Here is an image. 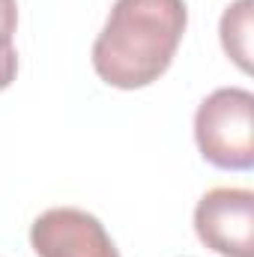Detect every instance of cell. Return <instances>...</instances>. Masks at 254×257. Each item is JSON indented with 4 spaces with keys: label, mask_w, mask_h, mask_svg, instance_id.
<instances>
[{
    "label": "cell",
    "mask_w": 254,
    "mask_h": 257,
    "mask_svg": "<svg viewBox=\"0 0 254 257\" xmlns=\"http://www.w3.org/2000/svg\"><path fill=\"white\" fill-rule=\"evenodd\" d=\"M186 27V0H114L93 42V69L108 87L144 90L171 69Z\"/></svg>",
    "instance_id": "1"
},
{
    "label": "cell",
    "mask_w": 254,
    "mask_h": 257,
    "mask_svg": "<svg viewBox=\"0 0 254 257\" xmlns=\"http://www.w3.org/2000/svg\"><path fill=\"white\" fill-rule=\"evenodd\" d=\"M194 144L203 162L218 171L254 168V93L218 87L194 111Z\"/></svg>",
    "instance_id": "2"
},
{
    "label": "cell",
    "mask_w": 254,
    "mask_h": 257,
    "mask_svg": "<svg viewBox=\"0 0 254 257\" xmlns=\"http://www.w3.org/2000/svg\"><path fill=\"white\" fill-rule=\"evenodd\" d=\"M194 233L221 257H254V192L209 189L194 206Z\"/></svg>",
    "instance_id": "3"
},
{
    "label": "cell",
    "mask_w": 254,
    "mask_h": 257,
    "mask_svg": "<svg viewBox=\"0 0 254 257\" xmlns=\"http://www.w3.org/2000/svg\"><path fill=\"white\" fill-rule=\"evenodd\" d=\"M30 248L36 257H120L105 224L78 206L45 209L30 224Z\"/></svg>",
    "instance_id": "4"
},
{
    "label": "cell",
    "mask_w": 254,
    "mask_h": 257,
    "mask_svg": "<svg viewBox=\"0 0 254 257\" xmlns=\"http://www.w3.org/2000/svg\"><path fill=\"white\" fill-rule=\"evenodd\" d=\"M251 18L254 0H233L218 21V39L224 54L236 63L239 72H251Z\"/></svg>",
    "instance_id": "5"
},
{
    "label": "cell",
    "mask_w": 254,
    "mask_h": 257,
    "mask_svg": "<svg viewBox=\"0 0 254 257\" xmlns=\"http://www.w3.org/2000/svg\"><path fill=\"white\" fill-rule=\"evenodd\" d=\"M18 75V51H15V36L0 33V93L12 87Z\"/></svg>",
    "instance_id": "6"
},
{
    "label": "cell",
    "mask_w": 254,
    "mask_h": 257,
    "mask_svg": "<svg viewBox=\"0 0 254 257\" xmlns=\"http://www.w3.org/2000/svg\"><path fill=\"white\" fill-rule=\"evenodd\" d=\"M18 30V0H0V33L15 36Z\"/></svg>",
    "instance_id": "7"
}]
</instances>
